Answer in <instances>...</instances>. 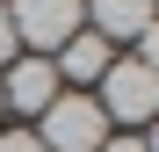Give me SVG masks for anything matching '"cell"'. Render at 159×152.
Wrapping results in <instances>:
<instances>
[{
  "label": "cell",
  "instance_id": "cell-5",
  "mask_svg": "<svg viewBox=\"0 0 159 152\" xmlns=\"http://www.w3.org/2000/svg\"><path fill=\"white\" fill-rule=\"evenodd\" d=\"M80 7H87V36H101V44H138L145 36V22L159 15L152 0H80Z\"/></svg>",
  "mask_w": 159,
  "mask_h": 152
},
{
  "label": "cell",
  "instance_id": "cell-6",
  "mask_svg": "<svg viewBox=\"0 0 159 152\" xmlns=\"http://www.w3.org/2000/svg\"><path fill=\"white\" fill-rule=\"evenodd\" d=\"M109 58H116V51L109 44H101V36H87V29H80L65 51H58V58H51V72H58V87L65 94H80V87H94L101 80V72H109Z\"/></svg>",
  "mask_w": 159,
  "mask_h": 152
},
{
  "label": "cell",
  "instance_id": "cell-1",
  "mask_svg": "<svg viewBox=\"0 0 159 152\" xmlns=\"http://www.w3.org/2000/svg\"><path fill=\"white\" fill-rule=\"evenodd\" d=\"M94 109L109 116V131H145L159 123V72L138 58H109V72L94 80Z\"/></svg>",
  "mask_w": 159,
  "mask_h": 152
},
{
  "label": "cell",
  "instance_id": "cell-3",
  "mask_svg": "<svg viewBox=\"0 0 159 152\" xmlns=\"http://www.w3.org/2000/svg\"><path fill=\"white\" fill-rule=\"evenodd\" d=\"M36 138H43V152H101L109 116L94 109V94H58V101L36 116Z\"/></svg>",
  "mask_w": 159,
  "mask_h": 152
},
{
  "label": "cell",
  "instance_id": "cell-9",
  "mask_svg": "<svg viewBox=\"0 0 159 152\" xmlns=\"http://www.w3.org/2000/svg\"><path fill=\"white\" fill-rule=\"evenodd\" d=\"M0 152H43L36 131H0Z\"/></svg>",
  "mask_w": 159,
  "mask_h": 152
},
{
  "label": "cell",
  "instance_id": "cell-13",
  "mask_svg": "<svg viewBox=\"0 0 159 152\" xmlns=\"http://www.w3.org/2000/svg\"><path fill=\"white\" fill-rule=\"evenodd\" d=\"M0 116H7V109H0Z\"/></svg>",
  "mask_w": 159,
  "mask_h": 152
},
{
  "label": "cell",
  "instance_id": "cell-7",
  "mask_svg": "<svg viewBox=\"0 0 159 152\" xmlns=\"http://www.w3.org/2000/svg\"><path fill=\"white\" fill-rule=\"evenodd\" d=\"M130 58H138V65H152V72H159V15L145 22V36H138V51H130Z\"/></svg>",
  "mask_w": 159,
  "mask_h": 152
},
{
  "label": "cell",
  "instance_id": "cell-8",
  "mask_svg": "<svg viewBox=\"0 0 159 152\" xmlns=\"http://www.w3.org/2000/svg\"><path fill=\"white\" fill-rule=\"evenodd\" d=\"M22 44H15V22H7V0H0V65H15Z\"/></svg>",
  "mask_w": 159,
  "mask_h": 152
},
{
  "label": "cell",
  "instance_id": "cell-12",
  "mask_svg": "<svg viewBox=\"0 0 159 152\" xmlns=\"http://www.w3.org/2000/svg\"><path fill=\"white\" fill-rule=\"evenodd\" d=\"M152 7H159V0H152Z\"/></svg>",
  "mask_w": 159,
  "mask_h": 152
},
{
  "label": "cell",
  "instance_id": "cell-11",
  "mask_svg": "<svg viewBox=\"0 0 159 152\" xmlns=\"http://www.w3.org/2000/svg\"><path fill=\"white\" fill-rule=\"evenodd\" d=\"M145 152H159V123H152V131H145Z\"/></svg>",
  "mask_w": 159,
  "mask_h": 152
},
{
  "label": "cell",
  "instance_id": "cell-2",
  "mask_svg": "<svg viewBox=\"0 0 159 152\" xmlns=\"http://www.w3.org/2000/svg\"><path fill=\"white\" fill-rule=\"evenodd\" d=\"M7 22H15V44L29 58H58L87 29V7L80 0H7Z\"/></svg>",
  "mask_w": 159,
  "mask_h": 152
},
{
  "label": "cell",
  "instance_id": "cell-10",
  "mask_svg": "<svg viewBox=\"0 0 159 152\" xmlns=\"http://www.w3.org/2000/svg\"><path fill=\"white\" fill-rule=\"evenodd\" d=\"M101 152H145V131H109Z\"/></svg>",
  "mask_w": 159,
  "mask_h": 152
},
{
  "label": "cell",
  "instance_id": "cell-4",
  "mask_svg": "<svg viewBox=\"0 0 159 152\" xmlns=\"http://www.w3.org/2000/svg\"><path fill=\"white\" fill-rule=\"evenodd\" d=\"M58 72H51V58H29L22 51L15 65H0V109H15V116H43L51 101H58Z\"/></svg>",
  "mask_w": 159,
  "mask_h": 152
}]
</instances>
